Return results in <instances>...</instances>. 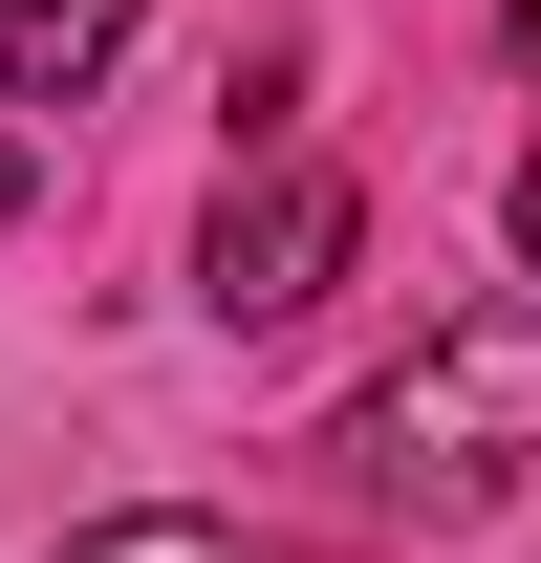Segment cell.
Masks as SVG:
<instances>
[{
	"label": "cell",
	"instance_id": "cell-1",
	"mask_svg": "<svg viewBox=\"0 0 541 563\" xmlns=\"http://www.w3.org/2000/svg\"><path fill=\"white\" fill-rule=\"evenodd\" d=\"M520 455H541V303H455V325L346 412V477L390 498V520H476Z\"/></svg>",
	"mask_w": 541,
	"mask_h": 563
},
{
	"label": "cell",
	"instance_id": "cell-2",
	"mask_svg": "<svg viewBox=\"0 0 541 563\" xmlns=\"http://www.w3.org/2000/svg\"><path fill=\"white\" fill-rule=\"evenodd\" d=\"M346 261H368V196H346V174H239L217 239H196V303L217 325H303Z\"/></svg>",
	"mask_w": 541,
	"mask_h": 563
},
{
	"label": "cell",
	"instance_id": "cell-3",
	"mask_svg": "<svg viewBox=\"0 0 541 563\" xmlns=\"http://www.w3.org/2000/svg\"><path fill=\"white\" fill-rule=\"evenodd\" d=\"M131 66V0H0V109H66Z\"/></svg>",
	"mask_w": 541,
	"mask_h": 563
},
{
	"label": "cell",
	"instance_id": "cell-4",
	"mask_svg": "<svg viewBox=\"0 0 541 563\" xmlns=\"http://www.w3.org/2000/svg\"><path fill=\"white\" fill-rule=\"evenodd\" d=\"M66 563H281V542H239V520H87Z\"/></svg>",
	"mask_w": 541,
	"mask_h": 563
},
{
	"label": "cell",
	"instance_id": "cell-5",
	"mask_svg": "<svg viewBox=\"0 0 541 563\" xmlns=\"http://www.w3.org/2000/svg\"><path fill=\"white\" fill-rule=\"evenodd\" d=\"M22 196H44V174H22V152H0V239H22Z\"/></svg>",
	"mask_w": 541,
	"mask_h": 563
},
{
	"label": "cell",
	"instance_id": "cell-6",
	"mask_svg": "<svg viewBox=\"0 0 541 563\" xmlns=\"http://www.w3.org/2000/svg\"><path fill=\"white\" fill-rule=\"evenodd\" d=\"M520 261H541V152H520Z\"/></svg>",
	"mask_w": 541,
	"mask_h": 563
}]
</instances>
